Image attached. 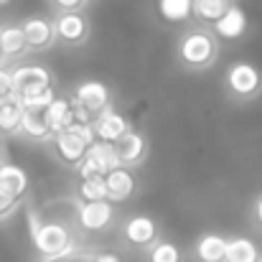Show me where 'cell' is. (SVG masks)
<instances>
[{
  "label": "cell",
  "mask_w": 262,
  "mask_h": 262,
  "mask_svg": "<svg viewBox=\"0 0 262 262\" xmlns=\"http://www.w3.org/2000/svg\"><path fill=\"white\" fill-rule=\"evenodd\" d=\"M94 143V130L89 122H69L67 127L56 130V148L61 153L64 161L69 163H77L84 158L87 148Z\"/></svg>",
  "instance_id": "cell-1"
},
{
  "label": "cell",
  "mask_w": 262,
  "mask_h": 262,
  "mask_svg": "<svg viewBox=\"0 0 262 262\" xmlns=\"http://www.w3.org/2000/svg\"><path fill=\"white\" fill-rule=\"evenodd\" d=\"M33 245L41 255H61V252H69L74 250L72 247V239H69V232L61 227V224H41L33 229Z\"/></svg>",
  "instance_id": "cell-2"
},
{
  "label": "cell",
  "mask_w": 262,
  "mask_h": 262,
  "mask_svg": "<svg viewBox=\"0 0 262 262\" xmlns=\"http://www.w3.org/2000/svg\"><path fill=\"white\" fill-rule=\"evenodd\" d=\"M117 156L112 150V143L107 140H99V143H92L82 158V178L89 176H104L107 171L117 168Z\"/></svg>",
  "instance_id": "cell-3"
},
{
  "label": "cell",
  "mask_w": 262,
  "mask_h": 262,
  "mask_svg": "<svg viewBox=\"0 0 262 262\" xmlns=\"http://www.w3.org/2000/svg\"><path fill=\"white\" fill-rule=\"evenodd\" d=\"M181 54L188 64H206L214 54V41L206 36V33H191L186 36L183 46H181Z\"/></svg>",
  "instance_id": "cell-4"
},
{
  "label": "cell",
  "mask_w": 262,
  "mask_h": 262,
  "mask_svg": "<svg viewBox=\"0 0 262 262\" xmlns=\"http://www.w3.org/2000/svg\"><path fill=\"white\" fill-rule=\"evenodd\" d=\"M43 84H51V77L43 67H20L13 72V97H18L26 89L43 87Z\"/></svg>",
  "instance_id": "cell-5"
},
{
  "label": "cell",
  "mask_w": 262,
  "mask_h": 262,
  "mask_svg": "<svg viewBox=\"0 0 262 262\" xmlns=\"http://www.w3.org/2000/svg\"><path fill=\"white\" fill-rule=\"evenodd\" d=\"M110 216H112V206H110L104 199L87 201V204L82 206V211H79V222H82V227H84V229H92V232L107 227Z\"/></svg>",
  "instance_id": "cell-6"
},
{
  "label": "cell",
  "mask_w": 262,
  "mask_h": 262,
  "mask_svg": "<svg viewBox=\"0 0 262 262\" xmlns=\"http://www.w3.org/2000/svg\"><path fill=\"white\" fill-rule=\"evenodd\" d=\"M214 23H216V33L224 36V38H237V36H242L245 28H247L245 10L237 8V5H229V8H227Z\"/></svg>",
  "instance_id": "cell-7"
},
{
  "label": "cell",
  "mask_w": 262,
  "mask_h": 262,
  "mask_svg": "<svg viewBox=\"0 0 262 262\" xmlns=\"http://www.w3.org/2000/svg\"><path fill=\"white\" fill-rule=\"evenodd\" d=\"M143 148H145L143 138L138 133H130V130H125L117 140H112V150H115L120 163H135L143 156Z\"/></svg>",
  "instance_id": "cell-8"
},
{
  "label": "cell",
  "mask_w": 262,
  "mask_h": 262,
  "mask_svg": "<svg viewBox=\"0 0 262 262\" xmlns=\"http://www.w3.org/2000/svg\"><path fill=\"white\" fill-rule=\"evenodd\" d=\"M125 130H127V122H125V117L117 115L115 110H104V112L97 117V122H94L97 138H99V140H107V143L117 140Z\"/></svg>",
  "instance_id": "cell-9"
},
{
  "label": "cell",
  "mask_w": 262,
  "mask_h": 262,
  "mask_svg": "<svg viewBox=\"0 0 262 262\" xmlns=\"http://www.w3.org/2000/svg\"><path fill=\"white\" fill-rule=\"evenodd\" d=\"M26 183H28V178L23 173V168H18V166H0V196L3 199H18L23 191H26Z\"/></svg>",
  "instance_id": "cell-10"
},
{
  "label": "cell",
  "mask_w": 262,
  "mask_h": 262,
  "mask_svg": "<svg viewBox=\"0 0 262 262\" xmlns=\"http://www.w3.org/2000/svg\"><path fill=\"white\" fill-rule=\"evenodd\" d=\"M74 104L84 107L92 115L99 112V110H104V104H107V89H104V84H99V82H84L82 87L77 89Z\"/></svg>",
  "instance_id": "cell-11"
},
{
  "label": "cell",
  "mask_w": 262,
  "mask_h": 262,
  "mask_svg": "<svg viewBox=\"0 0 262 262\" xmlns=\"http://www.w3.org/2000/svg\"><path fill=\"white\" fill-rule=\"evenodd\" d=\"M43 115H46V122H49L51 133H56V130L67 127L74 120V104H72V99H51L43 107Z\"/></svg>",
  "instance_id": "cell-12"
},
{
  "label": "cell",
  "mask_w": 262,
  "mask_h": 262,
  "mask_svg": "<svg viewBox=\"0 0 262 262\" xmlns=\"http://www.w3.org/2000/svg\"><path fill=\"white\" fill-rule=\"evenodd\" d=\"M104 186H107V199H115V201H122L130 196V191L135 188V181L133 176L122 168H112L104 173Z\"/></svg>",
  "instance_id": "cell-13"
},
{
  "label": "cell",
  "mask_w": 262,
  "mask_h": 262,
  "mask_svg": "<svg viewBox=\"0 0 262 262\" xmlns=\"http://www.w3.org/2000/svg\"><path fill=\"white\" fill-rule=\"evenodd\" d=\"M257 84H260V77L250 64H237L229 69V87L237 94H252Z\"/></svg>",
  "instance_id": "cell-14"
},
{
  "label": "cell",
  "mask_w": 262,
  "mask_h": 262,
  "mask_svg": "<svg viewBox=\"0 0 262 262\" xmlns=\"http://www.w3.org/2000/svg\"><path fill=\"white\" fill-rule=\"evenodd\" d=\"M20 31H23V38H26V46H43V43H49V38H51V23L49 20H43V18H31V20H26L23 26H20Z\"/></svg>",
  "instance_id": "cell-15"
},
{
  "label": "cell",
  "mask_w": 262,
  "mask_h": 262,
  "mask_svg": "<svg viewBox=\"0 0 262 262\" xmlns=\"http://www.w3.org/2000/svg\"><path fill=\"white\" fill-rule=\"evenodd\" d=\"M84 31H87V23H84V18L77 15V13H64V15H59V20H56V33H59L64 41H79V38L84 36Z\"/></svg>",
  "instance_id": "cell-16"
},
{
  "label": "cell",
  "mask_w": 262,
  "mask_h": 262,
  "mask_svg": "<svg viewBox=\"0 0 262 262\" xmlns=\"http://www.w3.org/2000/svg\"><path fill=\"white\" fill-rule=\"evenodd\" d=\"M20 127L33 135V138H46L51 135V127L46 122V115H43V107H33V110H23V117H20Z\"/></svg>",
  "instance_id": "cell-17"
},
{
  "label": "cell",
  "mask_w": 262,
  "mask_h": 262,
  "mask_svg": "<svg viewBox=\"0 0 262 262\" xmlns=\"http://www.w3.org/2000/svg\"><path fill=\"white\" fill-rule=\"evenodd\" d=\"M224 262H257V247H255L250 239L237 237V239L227 242Z\"/></svg>",
  "instance_id": "cell-18"
},
{
  "label": "cell",
  "mask_w": 262,
  "mask_h": 262,
  "mask_svg": "<svg viewBox=\"0 0 262 262\" xmlns=\"http://www.w3.org/2000/svg\"><path fill=\"white\" fill-rule=\"evenodd\" d=\"M20 117H23V107L15 97L0 102V130L3 133H15L20 127Z\"/></svg>",
  "instance_id": "cell-19"
},
{
  "label": "cell",
  "mask_w": 262,
  "mask_h": 262,
  "mask_svg": "<svg viewBox=\"0 0 262 262\" xmlns=\"http://www.w3.org/2000/svg\"><path fill=\"white\" fill-rule=\"evenodd\" d=\"M153 237H156V224H153V219H148V216H135V219H130V224H127V239H130V242H135V245H148Z\"/></svg>",
  "instance_id": "cell-20"
},
{
  "label": "cell",
  "mask_w": 262,
  "mask_h": 262,
  "mask_svg": "<svg viewBox=\"0 0 262 262\" xmlns=\"http://www.w3.org/2000/svg\"><path fill=\"white\" fill-rule=\"evenodd\" d=\"M20 102L23 110H33V107H46L51 99H54V89L51 84H43V87H33V89H26L15 97Z\"/></svg>",
  "instance_id": "cell-21"
},
{
  "label": "cell",
  "mask_w": 262,
  "mask_h": 262,
  "mask_svg": "<svg viewBox=\"0 0 262 262\" xmlns=\"http://www.w3.org/2000/svg\"><path fill=\"white\" fill-rule=\"evenodd\" d=\"M224 250H227V242L216 234H206L199 242V257L204 262H224Z\"/></svg>",
  "instance_id": "cell-22"
},
{
  "label": "cell",
  "mask_w": 262,
  "mask_h": 262,
  "mask_svg": "<svg viewBox=\"0 0 262 262\" xmlns=\"http://www.w3.org/2000/svg\"><path fill=\"white\" fill-rule=\"evenodd\" d=\"M0 49H3V56H15L26 49V38H23V31L18 26H8L0 31Z\"/></svg>",
  "instance_id": "cell-23"
},
{
  "label": "cell",
  "mask_w": 262,
  "mask_h": 262,
  "mask_svg": "<svg viewBox=\"0 0 262 262\" xmlns=\"http://www.w3.org/2000/svg\"><path fill=\"white\" fill-rule=\"evenodd\" d=\"M193 0H158V10L166 20H186L191 15Z\"/></svg>",
  "instance_id": "cell-24"
},
{
  "label": "cell",
  "mask_w": 262,
  "mask_h": 262,
  "mask_svg": "<svg viewBox=\"0 0 262 262\" xmlns=\"http://www.w3.org/2000/svg\"><path fill=\"white\" fill-rule=\"evenodd\" d=\"M229 8V0H193V8H191V13H196L199 18H204V20H216L224 10Z\"/></svg>",
  "instance_id": "cell-25"
},
{
  "label": "cell",
  "mask_w": 262,
  "mask_h": 262,
  "mask_svg": "<svg viewBox=\"0 0 262 262\" xmlns=\"http://www.w3.org/2000/svg\"><path fill=\"white\" fill-rule=\"evenodd\" d=\"M82 196L87 201H94V199H107V186H104V176H89V178H82Z\"/></svg>",
  "instance_id": "cell-26"
},
{
  "label": "cell",
  "mask_w": 262,
  "mask_h": 262,
  "mask_svg": "<svg viewBox=\"0 0 262 262\" xmlns=\"http://www.w3.org/2000/svg\"><path fill=\"white\" fill-rule=\"evenodd\" d=\"M153 262H181V252L176 250L173 245H158L150 255Z\"/></svg>",
  "instance_id": "cell-27"
},
{
  "label": "cell",
  "mask_w": 262,
  "mask_h": 262,
  "mask_svg": "<svg viewBox=\"0 0 262 262\" xmlns=\"http://www.w3.org/2000/svg\"><path fill=\"white\" fill-rule=\"evenodd\" d=\"M46 262H94V255H87V252H74V250H69V252L54 255L51 260H46Z\"/></svg>",
  "instance_id": "cell-28"
},
{
  "label": "cell",
  "mask_w": 262,
  "mask_h": 262,
  "mask_svg": "<svg viewBox=\"0 0 262 262\" xmlns=\"http://www.w3.org/2000/svg\"><path fill=\"white\" fill-rule=\"evenodd\" d=\"M13 99V74L0 69V102Z\"/></svg>",
  "instance_id": "cell-29"
},
{
  "label": "cell",
  "mask_w": 262,
  "mask_h": 262,
  "mask_svg": "<svg viewBox=\"0 0 262 262\" xmlns=\"http://www.w3.org/2000/svg\"><path fill=\"white\" fill-rule=\"evenodd\" d=\"M59 8H64V10H74V8H79L84 0H54Z\"/></svg>",
  "instance_id": "cell-30"
},
{
  "label": "cell",
  "mask_w": 262,
  "mask_h": 262,
  "mask_svg": "<svg viewBox=\"0 0 262 262\" xmlns=\"http://www.w3.org/2000/svg\"><path fill=\"white\" fill-rule=\"evenodd\" d=\"M94 262H117L115 255H99V257H94Z\"/></svg>",
  "instance_id": "cell-31"
},
{
  "label": "cell",
  "mask_w": 262,
  "mask_h": 262,
  "mask_svg": "<svg viewBox=\"0 0 262 262\" xmlns=\"http://www.w3.org/2000/svg\"><path fill=\"white\" fill-rule=\"evenodd\" d=\"M257 219L262 222V196H260V201H257Z\"/></svg>",
  "instance_id": "cell-32"
},
{
  "label": "cell",
  "mask_w": 262,
  "mask_h": 262,
  "mask_svg": "<svg viewBox=\"0 0 262 262\" xmlns=\"http://www.w3.org/2000/svg\"><path fill=\"white\" fill-rule=\"evenodd\" d=\"M5 3H8V0H0V5H5Z\"/></svg>",
  "instance_id": "cell-33"
},
{
  "label": "cell",
  "mask_w": 262,
  "mask_h": 262,
  "mask_svg": "<svg viewBox=\"0 0 262 262\" xmlns=\"http://www.w3.org/2000/svg\"><path fill=\"white\" fill-rule=\"evenodd\" d=\"M0 59H3V49H0Z\"/></svg>",
  "instance_id": "cell-34"
},
{
  "label": "cell",
  "mask_w": 262,
  "mask_h": 262,
  "mask_svg": "<svg viewBox=\"0 0 262 262\" xmlns=\"http://www.w3.org/2000/svg\"><path fill=\"white\" fill-rule=\"evenodd\" d=\"M0 166H3V163H0Z\"/></svg>",
  "instance_id": "cell-35"
}]
</instances>
